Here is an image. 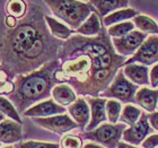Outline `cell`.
<instances>
[{
	"instance_id": "obj_9",
	"label": "cell",
	"mask_w": 158,
	"mask_h": 148,
	"mask_svg": "<svg viewBox=\"0 0 158 148\" xmlns=\"http://www.w3.org/2000/svg\"><path fill=\"white\" fill-rule=\"evenodd\" d=\"M152 132V128L148 120V114L142 112L141 116L139 121L135 125L128 127L125 129L123 135H122V140L123 142L131 146H139L141 145L142 142L148 137L149 133Z\"/></svg>"
},
{
	"instance_id": "obj_33",
	"label": "cell",
	"mask_w": 158,
	"mask_h": 148,
	"mask_svg": "<svg viewBox=\"0 0 158 148\" xmlns=\"http://www.w3.org/2000/svg\"><path fill=\"white\" fill-rule=\"evenodd\" d=\"M148 120L150 125H152V128L158 131V111L148 114Z\"/></svg>"
},
{
	"instance_id": "obj_23",
	"label": "cell",
	"mask_w": 158,
	"mask_h": 148,
	"mask_svg": "<svg viewBox=\"0 0 158 148\" xmlns=\"http://www.w3.org/2000/svg\"><path fill=\"white\" fill-rule=\"evenodd\" d=\"M15 77L2 63H0V96H9L15 91Z\"/></svg>"
},
{
	"instance_id": "obj_17",
	"label": "cell",
	"mask_w": 158,
	"mask_h": 148,
	"mask_svg": "<svg viewBox=\"0 0 158 148\" xmlns=\"http://www.w3.org/2000/svg\"><path fill=\"white\" fill-rule=\"evenodd\" d=\"M90 5L94 7V9L99 17H106L110 14L114 13L116 10L129 8L130 2L127 0H90Z\"/></svg>"
},
{
	"instance_id": "obj_36",
	"label": "cell",
	"mask_w": 158,
	"mask_h": 148,
	"mask_svg": "<svg viewBox=\"0 0 158 148\" xmlns=\"http://www.w3.org/2000/svg\"><path fill=\"white\" fill-rule=\"evenodd\" d=\"M118 148H129V147H128V144H125V142H120Z\"/></svg>"
},
{
	"instance_id": "obj_13",
	"label": "cell",
	"mask_w": 158,
	"mask_h": 148,
	"mask_svg": "<svg viewBox=\"0 0 158 148\" xmlns=\"http://www.w3.org/2000/svg\"><path fill=\"white\" fill-rule=\"evenodd\" d=\"M69 116L76 122L81 130H85L90 121V108L84 97H78L75 103H73L67 109Z\"/></svg>"
},
{
	"instance_id": "obj_26",
	"label": "cell",
	"mask_w": 158,
	"mask_h": 148,
	"mask_svg": "<svg viewBox=\"0 0 158 148\" xmlns=\"http://www.w3.org/2000/svg\"><path fill=\"white\" fill-rule=\"evenodd\" d=\"M135 28V24L132 23V20H128V22H123V23L116 24L113 26L106 28L107 34L111 39H118V37H122L128 35L129 33L133 32Z\"/></svg>"
},
{
	"instance_id": "obj_34",
	"label": "cell",
	"mask_w": 158,
	"mask_h": 148,
	"mask_svg": "<svg viewBox=\"0 0 158 148\" xmlns=\"http://www.w3.org/2000/svg\"><path fill=\"white\" fill-rule=\"evenodd\" d=\"M5 24H6V26L8 27V28H14V27L18 24V20H17L15 17L6 16V18H5Z\"/></svg>"
},
{
	"instance_id": "obj_38",
	"label": "cell",
	"mask_w": 158,
	"mask_h": 148,
	"mask_svg": "<svg viewBox=\"0 0 158 148\" xmlns=\"http://www.w3.org/2000/svg\"><path fill=\"white\" fill-rule=\"evenodd\" d=\"M129 148H141V147H138V146H131V145H128Z\"/></svg>"
},
{
	"instance_id": "obj_15",
	"label": "cell",
	"mask_w": 158,
	"mask_h": 148,
	"mask_svg": "<svg viewBox=\"0 0 158 148\" xmlns=\"http://www.w3.org/2000/svg\"><path fill=\"white\" fill-rule=\"evenodd\" d=\"M135 103L150 113H154L158 106V89L149 87H139L135 93Z\"/></svg>"
},
{
	"instance_id": "obj_27",
	"label": "cell",
	"mask_w": 158,
	"mask_h": 148,
	"mask_svg": "<svg viewBox=\"0 0 158 148\" xmlns=\"http://www.w3.org/2000/svg\"><path fill=\"white\" fill-rule=\"evenodd\" d=\"M0 112L5 116L10 119V120H14V121L18 122V123H22L20 114L18 113V111L13 104V102L6 96H0Z\"/></svg>"
},
{
	"instance_id": "obj_21",
	"label": "cell",
	"mask_w": 158,
	"mask_h": 148,
	"mask_svg": "<svg viewBox=\"0 0 158 148\" xmlns=\"http://www.w3.org/2000/svg\"><path fill=\"white\" fill-rule=\"evenodd\" d=\"M139 13L137 9L133 8H124V9L116 10L114 13L110 14L106 17H104L102 20V24L104 27H111L116 24L123 23V22H128V20H132L135 16H138Z\"/></svg>"
},
{
	"instance_id": "obj_16",
	"label": "cell",
	"mask_w": 158,
	"mask_h": 148,
	"mask_svg": "<svg viewBox=\"0 0 158 148\" xmlns=\"http://www.w3.org/2000/svg\"><path fill=\"white\" fill-rule=\"evenodd\" d=\"M125 78L132 84L137 86H147L150 85L149 82V68L139 63H131L125 65L122 68Z\"/></svg>"
},
{
	"instance_id": "obj_28",
	"label": "cell",
	"mask_w": 158,
	"mask_h": 148,
	"mask_svg": "<svg viewBox=\"0 0 158 148\" xmlns=\"http://www.w3.org/2000/svg\"><path fill=\"white\" fill-rule=\"evenodd\" d=\"M122 103L116 99H107L106 102V116L110 123H118L122 113Z\"/></svg>"
},
{
	"instance_id": "obj_12",
	"label": "cell",
	"mask_w": 158,
	"mask_h": 148,
	"mask_svg": "<svg viewBox=\"0 0 158 148\" xmlns=\"http://www.w3.org/2000/svg\"><path fill=\"white\" fill-rule=\"evenodd\" d=\"M90 108V121L85 131H93L97 127L107 121L106 116V102L107 99L102 97H87L86 99Z\"/></svg>"
},
{
	"instance_id": "obj_24",
	"label": "cell",
	"mask_w": 158,
	"mask_h": 148,
	"mask_svg": "<svg viewBox=\"0 0 158 148\" xmlns=\"http://www.w3.org/2000/svg\"><path fill=\"white\" fill-rule=\"evenodd\" d=\"M142 111L139 108H137L133 104H125L122 109L121 116H120V123H123L125 125H135L139 121V119L141 116Z\"/></svg>"
},
{
	"instance_id": "obj_29",
	"label": "cell",
	"mask_w": 158,
	"mask_h": 148,
	"mask_svg": "<svg viewBox=\"0 0 158 148\" xmlns=\"http://www.w3.org/2000/svg\"><path fill=\"white\" fill-rule=\"evenodd\" d=\"M82 139L77 135H66L61 138L60 148H82Z\"/></svg>"
},
{
	"instance_id": "obj_22",
	"label": "cell",
	"mask_w": 158,
	"mask_h": 148,
	"mask_svg": "<svg viewBox=\"0 0 158 148\" xmlns=\"http://www.w3.org/2000/svg\"><path fill=\"white\" fill-rule=\"evenodd\" d=\"M132 23L135 24V28L142 33L158 35V24L147 15L139 14L132 19Z\"/></svg>"
},
{
	"instance_id": "obj_1",
	"label": "cell",
	"mask_w": 158,
	"mask_h": 148,
	"mask_svg": "<svg viewBox=\"0 0 158 148\" xmlns=\"http://www.w3.org/2000/svg\"><path fill=\"white\" fill-rule=\"evenodd\" d=\"M58 60L60 65L54 73L56 85L67 84L80 96L99 97L128 59L115 52L112 39L103 27L96 36L75 34L64 41Z\"/></svg>"
},
{
	"instance_id": "obj_20",
	"label": "cell",
	"mask_w": 158,
	"mask_h": 148,
	"mask_svg": "<svg viewBox=\"0 0 158 148\" xmlns=\"http://www.w3.org/2000/svg\"><path fill=\"white\" fill-rule=\"evenodd\" d=\"M103 24L101 23V17L98 14L94 11L84 23L80 25L78 30L76 31V34L82 35V36L93 37L98 35L103 30Z\"/></svg>"
},
{
	"instance_id": "obj_35",
	"label": "cell",
	"mask_w": 158,
	"mask_h": 148,
	"mask_svg": "<svg viewBox=\"0 0 158 148\" xmlns=\"http://www.w3.org/2000/svg\"><path fill=\"white\" fill-rule=\"evenodd\" d=\"M82 148H105V147H103V146L98 145V144H95V142H88V144L84 145Z\"/></svg>"
},
{
	"instance_id": "obj_3",
	"label": "cell",
	"mask_w": 158,
	"mask_h": 148,
	"mask_svg": "<svg viewBox=\"0 0 158 148\" xmlns=\"http://www.w3.org/2000/svg\"><path fill=\"white\" fill-rule=\"evenodd\" d=\"M59 65V60L54 59L34 73L15 77V91L8 99L13 102L19 114H23L37 103L49 99L53 87L56 85L54 73Z\"/></svg>"
},
{
	"instance_id": "obj_7",
	"label": "cell",
	"mask_w": 158,
	"mask_h": 148,
	"mask_svg": "<svg viewBox=\"0 0 158 148\" xmlns=\"http://www.w3.org/2000/svg\"><path fill=\"white\" fill-rule=\"evenodd\" d=\"M139 63L149 67L158 63V35H150L145 40L138 51L125 61V65Z\"/></svg>"
},
{
	"instance_id": "obj_10",
	"label": "cell",
	"mask_w": 158,
	"mask_h": 148,
	"mask_svg": "<svg viewBox=\"0 0 158 148\" xmlns=\"http://www.w3.org/2000/svg\"><path fill=\"white\" fill-rule=\"evenodd\" d=\"M33 121L39 125L41 128L46 129L51 132L62 135L66 132H69L73 129H76L78 125L69 115L64 114L53 115L50 118H42V119H33Z\"/></svg>"
},
{
	"instance_id": "obj_39",
	"label": "cell",
	"mask_w": 158,
	"mask_h": 148,
	"mask_svg": "<svg viewBox=\"0 0 158 148\" xmlns=\"http://www.w3.org/2000/svg\"><path fill=\"white\" fill-rule=\"evenodd\" d=\"M1 148H15L14 146H6V147H1Z\"/></svg>"
},
{
	"instance_id": "obj_40",
	"label": "cell",
	"mask_w": 158,
	"mask_h": 148,
	"mask_svg": "<svg viewBox=\"0 0 158 148\" xmlns=\"http://www.w3.org/2000/svg\"><path fill=\"white\" fill-rule=\"evenodd\" d=\"M0 148H1V144H0Z\"/></svg>"
},
{
	"instance_id": "obj_41",
	"label": "cell",
	"mask_w": 158,
	"mask_h": 148,
	"mask_svg": "<svg viewBox=\"0 0 158 148\" xmlns=\"http://www.w3.org/2000/svg\"><path fill=\"white\" fill-rule=\"evenodd\" d=\"M157 110H158V106H157Z\"/></svg>"
},
{
	"instance_id": "obj_31",
	"label": "cell",
	"mask_w": 158,
	"mask_h": 148,
	"mask_svg": "<svg viewBox=\"0 0 158 148\" xmlns=\"http://www.w3.org/2000/svg\"><path fill=\"white\" fill-rule=\"evenodd\" d=\"M141 148H158V133H152L142 142Z\"/></svg>"
},
{
	"instance_id": "obj_5",
	"label": "cell",
	"mask_w": 158,
	"mask_h": 148,
	"mask_svg": "<svg viewBox=\"0 0 158 148\" xmlns=\"http://www.w3.org/2000/svg\"><path fill=\"white\" fill-rule=\"evenodd\" d=\"M128 128L123 123H110L105 122L97 127L93 131H84L81 133L82 138L90 140L92 142L98 144L105 148H118L122 135Z\"/></svg>"
},
{
	"instance_id": "obj_8",
	"label": "cell",
	"mask_w": 158,
	"mask_h": 148,
	"mask_svg": "<svg viewBox=\"0 0 158 148\" xmlns=\"http://www.w3.org/2000/svg\"><path fill=\"white\" fill-rule=\"evenodd\" d=\"M147 37H148L147 34L142 33L138 30H135L125 36L112 39V43L115 52L118 56L124 57V58H128V57L131 58L138 51V49L145 42Z\"/></svg>"
},
{
	"instance_id": "obj_30",
	"label": "cell",
	"mask_w": 158,
	"mask_h": 148,
	"mask_svg": "<svg viewBox=\"0 0 158 148\" xmlns=\"http://www.w3.org/2000/svg\"><path fill=\"white\" fill-rule=\"evenodd\" d=\"M15 148H60L59 144L45 142H35V140H28V142H20L14 145Z\"/></svg>"
},
{
	"instance_id": "obj_2",
	"label": "cell",
	"mask_w": 158,
	"mask_h": 148,
	"mask_svg": "<svg viewBox=\"0 0 158 148\" xmlns=\"http://www.w3.org/2000/svg\"><path fill=\"white\" fill-rule=\"evenodd\" d=\"M42 3L30 1L26 16L8 28L0 43L2 65L13 74L28 75L54 59L63 42L52 36L45 23Z\"/></svg>"
},
{
	"instance_id": "obj_25",
	"label": "cell",
	"mask_w": 158,
	"mask_h": 148,
	"mask_svg": "<svg viewBox=\"0 0 158 148\" xmlns=\"http://www.w3.org/2000/svg\"><path fill=\"white\" fill-rule=\"evenodd\" d=\"M6 13L7 16L15 17L17 20L23 19L26 16L28 5L24 0H10L6 2Z\"/></svg>"
},
{
	"instance_id": "obj_19",
	"label": "cell",
	"mask_w": 158,
	"mask_h": 148,
	"mask_svg": "<svg viewBox=\"0 0 158 148\" xmlns=\"http://www.w3.org/2000/svg\"><path fill=\"white\" fill-rule=\"evenodd\" d=\"M44 19H45L48 28H49L50 33L52 34V36L60 40V41H63V42H64L67 40H69L73 34H76V31H73V30H71L70 27L66 26V24L59 22V20L56 19L54 17H51L45 14Z\"/></svg>"
},
{
	"instance_id": "obj_32",
	"label": "cell",
	"mask_w": 158,
	"mask_h": 148,
	"mask_svg": "<svg viewBox=\"0 0 158 148\" xmlns=\"http://www.w3.org/2000/svg\"><path fill=\"white\" fill-rule=\"evenodd\" d=\"M149 82H150L152 88L158 87V63L152 66L149 70Z\"/></svg>"
},
{
	"instance_id": "obj_14",
	"label": "cell",
	"mask_w": 158,
	"mask_h": 148,
	"mask_svg": "<svg viewBox=\"0 0 158 148\" xmlns=\"http://www.w3.org/2000/svg\"><path fill=\"white\" fill-rule=\"evenodd\" d=\"M23 139L22 123L5 119L0 122V144H17Z\"/></svg>"
},
{
	"instance_id": "obj_37",
	"label": "cell",
	"mask_w": 158,
	"mask_h": 148,
	"mask_svg": "<svg viewBox=\"0 0 158 148\" xmlns=\"http://www.w3.org/2000/svg\"><path fill=\"white\" fill-rule=\"evenodd\" d=\"M3 120H5V115H3L2 113L0 112V122H2Z\"/></svg>"
},
{
	"instance_id": "obj_6",
	"label": "cell",
	"mask_w": 158,
	"mask_h": 148,
	"mask_svg": "<svg viewBox=\"0 0 158 148\" xmlns=\"http://www.w3.org/2000/svg\"><path fill=\"white\" fill-rule=\"evenodd\" d=\"M138 89L139 86L129 82L125 78L123 70L120 69L112 84L104 92L101 93L99 97L106 99H116L118 102L125 103V104H132L135 103V96Z\"/></svg>"
},
{
	"instance_id": "obj_11",
	"label": "cell",
	"mask_w": 158,
	"mask_h": 148,
	"mask_svg": "<svg viewBox=\"0 0 158 148\" xmlns=\"http://www.w3.org/2000/svg\"><path fill=\"white\" fill-rule=\"evenodd\" d=\"M67 112L66 108L59 105L53 99H45L43 102H40L28 110L24 112L23 114L25 116L32 119H42V118H50L53 115L64 114Z\"/></svg>"
},
{
	"instance_id": "obj_18",
	"label": "cell",
	"mask_w": 158,
	"mask_h": 148,
	"mask_svg": "<svg viewBox=\"0 0 158 148\" xmlns=\"http://www.w3.org/2000/svg\"><path fill=\"white\" fill-rule=\"evenodd\" d=\"M51 96L59 105L63 106V108L70 106L78 99L76 92L67 84H58L54 86L52 93H51Z\"/></svg>"
},
{
	"instance_id": "obj_4",
	"label": "cell",
	"mask_w": 158,
	"mask_h": 148,
	"mask_svg": "<svg viewBox=\"0 0 158 148\" xmlns=\"http://www.w3.org/2000/svg\"><path fill=\"white\" fill-rule=\"evenodd\" d=\"M56 18L69 25L71 30L77 31L95 9L89 1L77 0H45L43 1Z\"/></svg>"
}]
</instances>
